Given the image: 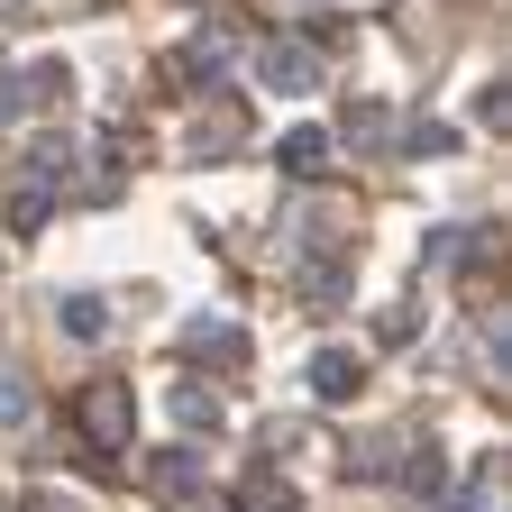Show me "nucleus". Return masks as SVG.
Here are the masks:
<instances>
[{
  "mask_svg": "<svg viewBox=\"0 0 512 512\" xmlns=\"http://www.w3.org/2000/svg\"><path fill=\"white\" fill-rule=\"evenodd\" d=\"M247 64H256V83H266L275 101H311V92H320V55H311L302 37H266V46H247Z\"/></svg>",
  "mask_w": 512,
  "mask_h": 512,
  "instance_id": "2",
  "label": "nucleus"
},
{
  "mask_svg": "<svg viewBox=\"0 0 512 512\" xmlns=\"http://www.w3.org/2000/svg\"><path fill=\"white\" fill-rule=\"evenodd\" d=\"M138 476H147V485H156L165 503H192V494L211 485V476H202V458H192V448H156V458H147Z\"/></svg>",
  "mask_w": 512,
  "mask_h": 512,
  "instance_id": "8",
  "label": "nucleus"
},
{
  "mask_svg": "<svg viewBox=\"0 0 512 512\" xmlns=\"http://www.w3.org/2000/svg\"><path fill=\"white\" fill-rule=\"evenodd\" d=\"M28 421H37V384L19 366H0V430H28Z\"/></svg>",
  "mask_w": 512,
  "mask_h": 512,
  "instance_id": "15",
  "label": "nucleus"
},
{
  "mask_svg": "<svg viewBox=\"0 0 512 512\" xmlns=\"http://www.w3.org/2000/svg\"><path fill=\"white\" fill-rule=\"evenodd\" d=\"M220 512H229V503H220Z\"/></svg>",
  "mask_w": 512,
  "mask_h": 512,
  "instance_id": "24",
  "label": "nucleus"
},
{
  "mask_svg": "<svg viewBox=\"0 0 512 512\" xmlns=\"http://www.w3.org/2000/svg\"><path fill=\"white\" fill-rule=\"evenodd\" d=\"M384 128H394V110H384V101H348V138H357V147H384Z\"/></svg>",
  "mask_w": 512,
  "mask_h": 512,
  "instance_id": "19",
  "label": "nucleus"
},
{
  "mask_svg": "<svg viewBox=\"0 0 512 512\" xmlns=\"http://www.w3.org/2000/svg\"><path fill=\"white\" fill-rule=\"evenodd\" d=\"M0 220H10V238H37V229L55 220V183H37V174H28L10 202H0Z\"/></svg>",
  "mask_w": 512,
  "mask_h": 512,
  "instance_id": "10",
  "label": "nucleus"
},
{
  "mask_svg": "<svg viewBox=\"0 0 512 512\" xmlns=\"http://www.w3.org/2000/svg\"><path fill=\"white\" fill-rule=\"evenodd\" d=\"M28 174L37 183H74L83 174V138H74V128H46V138L28 147Z\"/></svg>",
  "mask_w": 512,
  "mask_h": 512,
  "instance_id": "9",
  "label": "nucleus"
},
{
  "mask_svg": "<svg viewBox=\"0 0 512 512\" xmlns=\"http://www.w3.org/2000/svg\"><path fill=\"white\" fill-rule=\"evenodd\" d=\"M421 256H430L439 275H448V266H467V256H476V229H430V247H421Z\"/></svg>",
  "mask_w": 512,
  "mask_h": 512,
  "instance_id": "18",
  "label": "nucleus"
},
{
  "mask_svg": "<svg viewBox=\"0 0 512 512\" xmlns=\"http://www.w3.org/2000/svg\"><path fill=\"white\" fill-rule=\"evenodd\" d=\"M412 494H439V439H412V476H403Z\"/></svg>",
  "mask_w": 512,
  "mask_h": 512,
  "instance_id": "22",
  "label": "nucleus"
},
{
  "mask_svg": "<svg viewBox=\"0 0 512 512\" xmlns=\"http://www.w3.org/2000/svg\"><path fill=\"white\" fill-rule=\"evenodd\" d=\"M394 147H403V156H448V147H458V128L421 110V119H403V138H394Z\"/></svg>",
  "mask_w": 512,
  "mask_h": 512,
  "instance_id": "16",
  "label": "nucleus"
},
{
  "mask_svg": "<svg viewBox=\"0 0 512 512\" xmlns=\"http://www.w3.org/2000/svg\"><path fill=\"white\" fill-rule=\"evenodd\" d=\"M229 512H293V485H275V476H256V485H247V494H238Z\"/></svg>",
  "mask_w": 512,
  "mask_h": 512,
  "instance_id": "21",
  "label": "nucleus"
},
{
  "mask_svg": "<svg viewBox=\"0 0 512 512\" xmlns=\"http://www.w3.org/2000/svg\"><path fill=\"white\" fill-rule=\"evenodd\" d=\"M476 128H512V83H485L476 92Z\"/></svg>",
  "mask_w": 512,
  "mask_h": 512,
  "instance_id": "23",
  "label": "nucleus"
},
{
  "mask_svg": "<svg viewBox=\"0 0 512 512\" xmlns=\"http://www.w3.org/2000/svg\"><path fill=\"white\" fill-rule=\"evenodd\" d=\"M229 55H238V46H229V37L211 28V37H192V46L174 55V64H183V83H220V74H229Z\"/></svg>",
  "mask_w": 512,
  "mask_h": 512,
  "instance_id": "11",
  "label": "nucleus"
},
{
  "mask_svg": "<svg viewBox=\"0 0 512 512\" xmlns=\"http://www.w3.org/2000/svg\"><path fill=\"white\" fill-rule=\"evenodd\" d=\"M302 302H320V311L348 302V266H339V256H302Z\"/></svg>",
  "mask_w": 512,
  "mask_h": 512,
  "instance_id": "14",
  "label": "nucleus"
},
{
  "mask_svg": "<svg viewBox=\"0 0 512 512\" xmlns=\"http://www.w3.org/2000/svg\"><path fill=\"white\" fill-rule=\"evenodd\" d=\"M183 357H192V366L238 375V366H247V330H238V320H211V311H202V320H183Z\"/></svg>",
  "mask_w": 512,
  "mask_h": 512,
  "instance_id": "3",
  "label": "nucleus"
},
{
  "mask_svg": "<svg viewBox=\"0 0 512 512\" xmlns=\"http://www.w3.org/2000/svg\"><path fill=\"white\" fill-rule=\"evenodd\" d=\"M275 156H284V174H302V183H320V174H330V165H339V138H330V128H320V119H293V128H284V138H275Z\"/></svg>",
  "mask_w": 512,
  "mask_h": 512,
  "instance_id": "4",
  "label": "nucleus"
},
{
  "mask_svg": "<svg viewBox=\"0 0 512 512\" xmlns=\"http://www.w3.org/2000/svg\"><path fill=\"white\" fill-rule=\"evenodd\" d=\"M311 394H320V403H357V394H366V357H357V348H320V357H311Z\"/></svg>",
  "mask_w": 512,
  "mask_h": 512,
  "instance_id": "7",
  "label": "nucleus"
},
{
  "mask_svg": "<svg viewBox=\"0 0 512 512\" xmlns=\"http://www.w3.org/2000/svg\"><path fill=\"white\" fill-rule=\"evenodd\" d=\"M28 101H74V64H28Z\"/></svg>",
  "mask_w": 512,
  "mask_h": 512,
  "instance_id": "20",
  "label": "nucleus"
},
{
  "mask_svg": "<svg viewBox=\"0 0 512 512\" xmlns=\"http://www.w3.org/2000/svg\"><path fill=\"white\" fill-rule=\"evenodd\" d=\"M165 412H174V430H192V439H220V430H229V412H220V394H211L202 375H183L174 394H165Z\"/></svg>",
  "mask_w": 512,
  "mask_h": 512,
  "instance_id": "6",
  "label": "nucleus"
},
{
  "mask_svg": "<svg viewBox=\"0 0 512 512\" xmlns=\"http://www.w3.org/2000/svg\"><path fill=\"white\" fill-rule=\"evenodd\" d=\"M28 110H37V101H28V64H0V138H10Z\"/></svg>",
  "mask_w": 512,
  "mask_h": 512,
  "instance_id": "17",
  "label": "nucleus"
},
{
  "mask_svg": "<svg viewBox=\"0 0 512 512\" xmlns=\"http://www.w3.org/2000/svg\"><path fill=\"white\" fill-rule=\"evenodd\" d=\"M55 320H64V339H83V348H92V339L110 330V302H101V293H64Z\"/></svg>",
  "mask_w": 512,
  "mask_h": 512,
  "instance_id": "12",
  "label": "nucleus"
},
{
  "mask_svg": "<svg viewBox=\"0 0 512 512\" xmlns=\"http://www.w3.org/2000/svg\"><path fill=\"white\" fill-rule=\"evenodd\" d=\"M494 476H503V467H494V458H476L458 494H430V503H439V512H494Z\"/></svg>",
  "mask_w": 512,
  "mask_h": 512,
  "instance_id": "13",
  "label": "nucleus"
},
{
  "mask_svg": "<svg viewBox=\"0 0 512 512\" xmlns=\"http://www.w3.org/2000/svg\"><path fill=\"white\" fill-rule=\"evenodd\" d=\"M74 430H83V448H92V458H119V448H128V430H138V394H128L119 375L83 384V403H74Z\"/></svg>",
  "mask_w": 512,
  "mask_h": 512,
  "instance_id": "1",
  "label": "nucleus"
},
{
  "mask_svg": "<svg viewBox=\"0 0 512 512\" xmlns=\"http://www.w3.org/2000/svg\"><path fill=\"white\" fill-rule=\"evenodd\" d=\"M238 138H247V119H238V110H202V119L183 128V156H192V165H229Z\"/></svg>",
  "mask_w": 512,
  "mask_h": 512,
  "instance_id": "5",
  "label": "nucleus"
}]
</instances>
